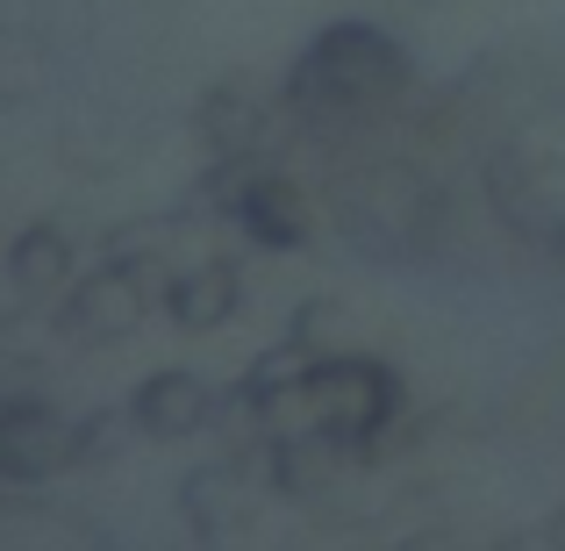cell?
<instances>
[{"label": "cell", "mask_w": 565, "mask_h": 551, "mask_svg": "<svg viewBox=\"0 0 565 551\" xmlns=\"http://www.w3.org/2000/svg\"><path fill=\"white\" fill-rule=\"evenodd\" d=\"M279 94H287L294 129H308L322 144H344V137H365V129L401 115V100L415 94V57L380 22L344 14V22H322L301 43V57L287 65Z\"/></svg>", "instance_id": "obj_1"}, {"label": "cell", "mask_w": 565, "mask_h": 551, "mask_svg": "<svg viewBox=\"0 0 565 551\" xmlns=\"http://www.w3.org/2000/svg\"><path fill=\"white\" fill-rule=\"evenodd\" d=\"M487 193L509 215V230L565 251V100L537 108L523 129L501 137V151L487 158Z\"/></svg>", "instance_id": "obj_2"}, {"label": "cell", "mask_w": 565, "mask_h": 551, "mask_svg": "<svg viewBox=\"0 0 565 551\" xmlns=\"http://www.w3.org/2000/svg\"><path fill=\"white\" fill-rule=\"evenodd\" d=\"M172 265L158 251H129V258H100L94 273H79L51 301V337L65 351H108L151 316V301L166 294Z\"/></svg>", "instance_id": "obj_3"}, {"label": "cell", "mask_w": 565, "mask_h": 551, "mask_svg": "<svg viewBox=\"0 0 565 551\" xmlns=\"http://www.w3.org/2000/svg\"><path fill=\"white\" fill-rule=\"evenodd\" d=\"M57 473H79V415H65L36 386H22V394L0 401V480L51 487Z\"/></svg>", "instance_id": "obj_4"}, {"label": "cell", "mask_w": 565, "mask_h": 551, "mask_svg": "<svg viewBox=\"0 0 565 551\" xmlns=\"http://www.w3.org/2000/svg\"><path fill=\"white\" fill-rule=\"evenodd\" d=\"M279 115H287V94H265V80L230 72V80H207V94L193 100V137L207 158H265Z\"/></svg>", "instance_id": "obj_5"}, {"label": "cell", "mask_w": 565, "mask_h": 551, "mask_svg": "<svg viewBox=\"0 0 565 551\" xmlns=\"http://www.w3.org/2000/svg\"><path fill=\"white\" fill-rule=\"evenodd\" d=\"M230 230L258 251H301L316 236V193L294 180V172L250 158V172L230 193Z\"/></svg>", "instance_id": "obj_6"}, {"label": "cell", "mask_w": 565, "mask_h": 551, "mask_svg": "<svg viewBox=\"0 0 565 551\" xmlns=\"http://www.w3.org/2000/svg\"><path fill=\"white\" fill-rule=\"evenodd\" d=\"M258 495H265V480L230 452V458L193 466L180 480V516H186V530L201 544H230V538H244V530L258 523Z\"/></svg>", "instance_id": "obj_7"}, {"label": "cell", "mask_w": 565, "mask_h": 551, "mask_svg": "<svg viewBox=\"0 0 565 551\" xmlns=\"http://www.w3.org/2000/svg\"><path fill=\"white\" fill-rule=\"evenodd\" d=\"M129 415H137L143 437L180 444V437H201V430L222 415V394H215V380H201L193 365H158V372H143V380H137Z\"/></svg>", "instance_id": "obj_8"}, {"label": "cell", "mask_w": 565, "mask_h": 551, "mask_svg": "<svg viewBox=\"0 0 565 551\" xmlns=\"http://www.w3.org/2000/svg\"><path fill=\"white\" fill-rule=\"evenodd\" d=\"M72 236L57 230V222H29V230H14L8 244V322H22L29 308H51L57 294L72 287Z\"/></svg>", "instance_id": "obj_9"}, {"label": "cell", "mask_w": 565, "mask_h": 551, "mask_svg": "<svg viewBox=\"0 0 565 551\" xmlns=\"http://www.w3.org/2000/svg\"><path fill=\"white\" fill-rule=\"evenodd\" d=\"M158 308H166L172 330L207 337V330H222V322L244 308V273H236L230 258H193V265H180V273L166 279Z\"/></svg>", "instance_id": "obj_10"}, {"label": "cell", "mask_w": 565, "mask_h": 551, "mask_svg": "<svg viewBox=\"0 0 565 551\" xmlns=\"http://www.w3.org/2000/svg\"><path fill=\"white\" fill-rule=\"evenodd\" d=\"M287 337H294L301 351H316V359L344 351V301H330V294H308V301L287 316Z\"/></svg>", "instance_id": "obj_11"}, {"label": "cell", "mask_w": 565, "mask_h": 551, "mask_svg": "<svg viewBox=\"0 0 565 551\" xmlns=\"http://www.w3.org/2000/svg\"><path fill=\"white\" fill-rule=\"evenodd\" d=\"M129 430H137V415H129V409H94V415H79V473L108 466V458L129 444Z\"/></svg>", "instance_id": "obj_12"}, {"label": "cell", "mask_w": 565, "mask_h": 551, "mask_svg": "<svg viewBox=\"0 0 565 551\" xmlns=\"http://www.w3.org/2000/svg\"><path fill=\"white\" fill-rule=\"evenodd\" d=\"M537 538H552V544H565V509H558V516H552V523H544V530H537Z\"/></svg>", "instance_id": "obj_13"}]
</instances>
